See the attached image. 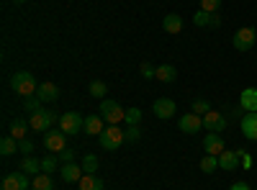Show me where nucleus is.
<instances>
[{"label": "nucleus", "instance_id": "f257e3e1", "mask_svg": "<svg viewBox=\"0 0 257 190\" xmlns=\"http://www.w3.org/2000/svg\"><path fill=\"white\" fill-rule=\"evenodd\" d=\"M11 88H13L18 95H24V98H29V95H34V93L39 90L34 75L26 72V70H21V72H16V75L11 77Z\"/></svg>", "mask_w": 257, "mask_h": 190}, {"label": "nucleus", "instance_id": "f03ea898", "mask_svg": "<svg viewBox=\"0 0 257 190\" xmlns=\"http://www.w3.org/2000/svg\"><path fill=\"white\" fill-rule=\"evenodd\" d=\"M100 116H103V121H108L111 126H118V123L126 118V111L118 105V100L103 98V100H100Z\"/></svg>", "mask_w": 257, "mask_h": 190}, {"label": "nucleus", "instance_id": "7ed1b4c3", "mask_svg": "<svg viewBox=\"0 0 257 190\" xmlns=\"http://www.w3.org/2000/svg\"><path fill=\"white\" fill-rule=\"evenodd\" d=\"M54 121H57V113H54V111H47V108H41V111L31 113V118H29L31 129L39 131V134H47V131L52 129V123H54Z\"/></svg>", "mask_w": 257, "mask_h": 190}, {"label": "nucleus", "instance_id": "20e7f679", "mask_svg": "<svg viewBox=\"0 0 257 190\" xmlns=\"http://www.w3.org/2000/svg\"><path fill=\"white\" fill-rule=\"evenodd\" d=\"M59 129H62L64 134H67V136H77V134L85 129V118H82L80 113L70 111V113L59 116Z\"/></svg>", "mask_w": 257, "mask_h": 190}, {"label": "nucleus", "instance_id": "39448f33", "mask_svg": "<svg viewBox=\"0 0 257 190\" xmlns=\"http://www.w3.org/2000/svg\"><path fill=\"white\" fill-rule=\"evenodd\" d=\"M98 139H100V146H103V149H108V152L118 149V146L126 141V139H123V131L118 129V126H108V129H105Z\"/></svg>", "mask_w": 257, "mask_h": 190}, {"label": "nucleus", "instance_id": "423d86ee", "mask_svg": "<svg viewBox=\"0 0 257 190\" xmlns=\"http://www.w3.org/2000/svg\"><path fill=\"white\" fill-rule=\"evenodd\" d=\"M254 41H257V31L252 26H244V29H239L237 34H234V49L237 52H249L254 47Z\"/></svg>", "mask_w": 257, "mask_h": 190}, {"label": "nucleus", "instance_id": "0eeeda50", "mask_svg": "<svg viewBox=\"0 0 257 190\" xmlns=\"http://www.w3.org/2000/svg\"><path fill=\"white\" fill-rule=\"evenodd\" d=\"M44 146L49 152H54V154H59L62 149H67V134H64L62 129H49L47 134H44Z\"/></svg>", "mask_w": 257, "mask_h": 190}, {"label": "nucleus", "instance_id": "6e6552de", "mask_svg": "<svg viewBox=\"0 0 257 190\" xmlns=\"http://www.w3.org/2000/svg\"><path fill=\"white\" fill-rule=\"evenodd\" d=\"M180 131L183 134H198L201 129H203V116H198V113H185V116H180Z\"/></svg>", "mask_w": 257, "mask_h": 190}, {"label": "nucleus", "instance_id": "1a4fd4ad", "mask_svg": "<svg viewBox=\"0 0 257 190\" xmlns=\"http://www.w3.org/2000/svg\"><path fill=\"white\" fill-rule=\"evenodd\" d=\"M31 182H29V175L26 172H11L3 177V190H29Z\"/></svg>", "mask_w": 257, "mask_h": 190}, {"label": "nucleus", "instance_id": "9d476101", "mask_svg": "<svg viewBox=\"0 0 257 190\" xmlns=\"http://www.w3.org/2000/svg\"><path fill=\"white\" fill-rule=\"evenodd\" d=\"M203 129L206 131H213V134H221L226 129V118L221 113H216V111H208L203 116Z\"/></svg>", "mask_w": 257, "mask_h": 190}, {"label": "nucleus", "instance_id": "9b49d317", "mask_svg": "<svg viewBox=\"0 0 257 190\" xmlns=\"http://www.w3.org/2000/svg\"><path fill=\"white\" fill-rule=\"evenodd\" d=\"M224 149H226V146H224V139H221L219 134L208 131V136H203V152H206V154H213V157H219V154H221Z\"/></svg>", "mask_w": 257, "mask_h": 190}, {"label": "nucleus", "instance_id": "f8f14e48", "mask_svg": "<svg viewBox=\"0 0 257 190\" xmlns=\"http://www.w3.org/2000/svg\"><path fill=\"white\" fill-rule=\"evenodd\" d=\"M152 111H155L157 118H173L175 111H178V105H175V100H170V98H160V100H155Z\"/></svg>", "mask_w": 257, "mask_h": 190}, {"label": "nucleus", "instance_id": "ddd939ff", "mask_svg": "<svg viewBox=\"0 0 257 190\" xmlns=\"http://www.w3.org/2000/svg\"><path fill=\"white\" fill-rule=\"evenodd\" d=\"M85 134H90V136H100L105 131V126H103V116L95 113V116H85Z\"/></svg>", "mask_w": 257, "mask_h": 190}, {"label": "nucleus", "instance_id": "4468645a", "mask_svg": "<svg viewBox=\"0 0 257 190\" xmlns=\"http://www.w3.org/2000/svg\"><path fill=\"white\" fill-rule=\"evenodd\" d=\"M59 175H62V180H64V182H80V177H82L85 172H82V164L70 162V164H64L62 170H59Z\"/></svg>", "mask_w": 257, "mask_h": 190}, {"label": "nucleus", "instance_id": "2eb2a0df", "mask_svg": "<svg viewBox=\"0 0 257 190\" xmlns=\"http://www.w3.org/2000/svg\"><path fill=\"white\" fill-rule=\"evenodd\" d=\"M239 105L247 113H257V88H247L239 95Z\"/></svg>", "mask_w": 257, "mask_h": 190}, {"label": "nucleus", "instance_id": "dca6fc26", "mask_svg": "<svg viewBox=\"0 0 257 190\" xmlns=\"http://www.w3.org/2000/svg\"><path fill=\"white\" fill-rule=\"evenodd\" d=\"M36 95L41 98V103H52V100L59 98V88L54 85V82H41L39 90H36Z\"/></svg>", "mask_w": 257, "mask_h": 190}, {"label": "nucleus", "instance_id": "f3484780", "mask_svg": "<svg viewBox=\"0 0 257 190\" xmlns=\"http://www.w3.org/2000/svg\"><path fill=\"white\" fill-rule=\"evenodd\" d=\"M219 167H221V170H226V172L237 170V167H239V154H237V152L224 149V152L219 154Z\"/></svg>", "mask_w": 257, "mask_h": 190}, {"label": "nucleus", "instance_id": "a211bd4d", "mask_svg": "<svg viewBox=\"0 0 257 190\" xmlns=\"http://www.w3.org/2000/svg\"><path fill=\"white\" fill-rule=\"evenodd\" d=\"M242 131L249 141H257V113H247L242 118Z\"/></svg>", "mask_w": 257, "mask_h": 190}, {"label": "nucleus", "instance_id": "6ab92c4d", "mask_svg": "<svg viewBox=\"0 0 257 190\" xmlns=\"http://www.w3.org/2000/svg\"><path fill=\"white\" fill-rule=\"evenodd\" d=\"M162 29H165L167 34H180V31H183V18H180L178 13H167L165 21H162Z\"/></svg>", "mask_w": 257, "mask_h": 190}, {"label": "nucleus", "instance_id": "aec40b11", "mask_svg": "<svg viewBox=\"0 0 257 190\" xmlns=\"http://www.w3.org/2000/svg\"><path fill=\"white\" fill-rule=\"evenodd\" d=\"M21 172H26L29 177H36L41 172V159L36 157H24L21 159Z\"/></svg>", "mask_w": 257, "mask_h": 190}, {"label": "nucleus", "instance_id": "412c9836", "mask_svg": "<svg viewBox=\"0 0 257 190\" xmlns=\"http://www.w3.org/2000/svg\"><path fill=\"white\" fill-rule=\"evenodd\" d=\"M29 129H31V123H29V121H24V118H13V121H11V136H13V139H18V141L26 136V131H29Z\"/></svg>", "mask_w": 257, "mask_h": 190}, {"label": "nucleus", "instance_id": "4be33fe9", "mask_svg": "<svg viewBox=\"0 0 257 190\" xmlns=\"http://www.w3.org/2000/svg\"><path fill=\"white\" fill-rule=\"evenodd\" d=\"M80 190H103V180L95 177V175H82L80 182H77Z\"/></svg>", "mask_w": 257, "mask_h": 190}, {"label": "nucleus", "instance_id": "5701e85b", "mask_svg": "<svg viewBox=\"0 0 257 190\" xmlns=\"http://www.w3.org/2000/svg\"><path fill=\"white\" fill-rule=\"evenodd\" d=\"M155 77H157L160 82H175V77H178V70H175L173 65H160Z\"/></svg>", "mask_w": 257, "mask_h": 190}, {"label": "nucleus", "instance_id": "b1692460", "mask_svg": "<svg viewBox=\"0 0 257 190\" xmlns=\"http://www.w3.org/2000/svg\"><path fill=\"white\" fill-rule=\"evenodd\" d=\"M31 190H54V182L47 172H39L34 180H31Z\"/></svg>", "mask_w": 257, "mask_h": 190}, {"label": "nucleus", "instance_id": "393cba45", "mask_svg": "<svg viewBox=\"0 0 257 190\" xmlns=\"http://www.w3.org/2000/svg\"><path fill=\"white\" fill-rule=\"evenodd\" d=\"M16 149H18V139H13V136H6L3 141H0V154H3V157H11V154H16Z\"/></svg>", "mask_w": 257, "mask_h": 190}, {"label": "nucleus", "instance_id": "a878e982", "mask_svg": "<svg viewBox=\"0 0 257 190\" xmlns=\"http://www.w3.org/2000/svg\"><path fill=\"white\" fill-rule=\"evenodd\" d=\"M82 172L85 175H95L98 172V157L95 154H85L82 157Z\"/></svg>", "mask_w": 257, "mask_h": 190}, {"label": "nucleus", "instance_id": "bb28decb", "mask_svg": "<svg viewBox=\"0 0 257 190\" xmlns=\"http://www.w3.org/2000/svg\"><path fill=\"white\" fill-rule=\"evenodd\" d=\"M216 167H219V157H213V154H206V157L201 159V170H203L206 175L216 172Z\"/></svg>", "mask_w": 257, "mask_h": 190}, {"label": "nucleus", "instance_id": "cd10ccee", "mask_svg": "<svg viewBox=\"0 0 257 190\" xmlns=\"http://www.w3.org/2000/svg\"><path fill=\"white\" fill-rule=\"evenodd\" d=\"M105 93H108L105 82H100V80H93V82H90V95H93V98H100V100H103Z\"/></svg>", "mask_w": 257, "mask_h": 190}, {"label": "nucleus", "instance_id": "c85d7f7f", "mask_svg": "<svg viewBox=\"0 0 257 190\" xmlns=\"http://www.w3.org/2000/svg\"><path fill=\"white\" fill-rule=\"evenodd\" d=\"M24 108H26L29 113L41 111V98H39V95H29V98H24Z\"/></svg>", "mask_w": 257, "mask_h": 190}, {"label": "nucleus", "instance_id": "c756f323", "mask_svg": "<svg viewBox=\"0 0 257 190\" xmlns=\"http://www.w3.org/2000/svg\"><path fill=\"white\" fill-rule=\"evenodd\" d=\"M193 24H196V26H211V13L201 8L196 16H193Z\"/></svg>", "mask_w": 257, "mask_h": 190}, {"label": "nucleus", "instance_id": "7c9ffc66", "mask_svg": "<svg viewBox=\"0 0 257 190\" xmlns=\"http://www.w3.org/2000/svg\"><path fill=\"white\" fill-rule=\"evenodd\" d=\"M123 121H126L128 126H139V121H142V111H139V108H128Z\"/></svg>", "mask_w": 257, "mask_h": 190}, {"label": "nucleus", "instance_id": "2f4dec72", "mask_svg": "<svg viewBox=\"0 0 257 190\" xmlns=\"http://www.w3.org/2000/svg\"><path fill=\"white\" fill-rule=\"evenodd\" d=\"M139 72H142L144 80H152V77L157 75V67H152L149 62H142V65H139Z\"/></svg>", "mask_w": 257, "mask_h": 190}, {"label": "nucleus", "instance_id": "473e14b6", "mask_svg": "<svg viewBox=\"0 0 257 190\" xmlns=\"http://www.w3.org/2000/svg\"><path fill=\"white\" fill-rule=\"evenodd\" d=\"M208 111H211V103H208V100H196V103H193V113L206 116Z\"/></svg>", "mask_w": 257, "mask_h": 190}, {"label": "nucleus", "instance_id": "72a5a7b5", "mask_svg": "<svg viewBox=\"0 0 257 190\" xmlns=\"http://www.w3.org/2000/svg\"><path fill=\"white\" fill-rule=\"evenodd\" d=\"M54 170H57V159H54V157H47V159H41V172L52 175Z\"/></svg>", "mask_w": 257, "mask_h": 190}, {"label": "nucleus", "instance_id": "f704fd0d", "mask_svg": "<svg viewBox=\"0 0 257 190\" xmlns=\"http://www.w3.org/2000/svg\"><path fill=\"white\" fill-rule=\"evenodd\" d=\"M201 8L208 11V13H216L221 8V0H201Z\"/></svg>", "mask_w": 257, "mask_h": 190}, {"label": "nucleus", "instance_id": "c9c22d12", "mask_svg": "<svg viewBox=\"0 0 257 190\" xmlns=\"http://www.w3.org/2000/svg\"><path fill=\"white\" fill-rule=\"evenodd\" d=\"M139 136H142V134H139L137 126H128V129L123 131V139H126V141H132V144H134V141H139Z\"/></svg>", "mask_w": 257, "mask_h": 190}, {"label": "nucleus", "instance_id": "e433bc0d", "mask_svg": "<svg viewBox=\"0 0 257 190\" xmlns=\"http://www.w3.org/2000/svg\"><path fill=\"white\" fill-rule=\"evenodd\" d=\"M18 152H21V154H31V152H34V144H31L29 139H21V141H18Z\"/></svg>", "mask_w": 257, "mask_h": 190}, {"label": "nucleus", "instance_id": "4c0bfd02", "mask_svg": "<svg viewBox=\"0 0 257 190\" xmlns=\"http://www.w3.org/2000/svg\"><path fill=\"white\" fill-rule=\"evenodd\" d=\"M57 157H59V159H62L64 164H70V162H75V152H72V149H62V152H59Z\"/></svg>", "mask_w": 257, "mask_h": 190}, {"label": "nucleus", "instance_id": "58836bf2", "mask_svg": "<svg viewBox=\"0 0 257 190\" xmlns=\"http://www.w3.org/2000/svg\"><path fill=\"white\" fill-rule=\"evenodd\" d=\"M211 26H213V29L221 26V16H219V13H211Z\"/></svg>", "mask_w": 257, "mask_h": 190}, {"label": "nucleus", "instance_id": "ea45409f", "mask_svg": "<svg viewBox=\"0 0 257 190\" xmlns=\"http://www.w3.org/2000/svg\"><path fill=\"white\" fill-rule=\"evenodd\" d=\"M229 190H252V187H249L247 182H234V185H231Z\"/></svg>", "mask_w": 257, "mask_h": 190}, {"label": "nucleus", "instance_id": "a19ab883", "mask_svg": "<svg viewBox=\"0 0 257 190\" xmlns=\"http://www.w3.org/2000/svg\"><path fill=\"white\" fill-rule=\"evenodd\" d=\"M13 3H24V0H13Z\"/></svg>", "mask_w": 257, "mask_h": 190}]
</instances>
